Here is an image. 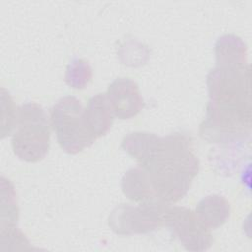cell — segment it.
Wrapping results in <instances>:
<instances>
[{"label": "cell", "mask_w": 252, "mask_h": 252, "mask_svg": "<svg viewBox=\"0 0 252 252\" xmlns=\"http://www.w3.org/2000/svg\"><path fill=\"white\" fill-rule=\"evenodd\" d=\"M19 209L17 205L16 192L10 180L1 177V223L2 229L17 226Z\"/></svg>", "instance_id": "obj_12"}, {"label": "cell", "mask_w": 252, "mask_h": 252, "mask_svg": "<svg viewBox=\"0 0 252 252\" xmlns=\"http://www.w3.org/2000/svg\"><path fill=\"white\" fill-rule=\"evenodd\" d=\"M50 120L60 148L68 154H78L95 141L87 129L84 108L76 96L57 100L50 110Z\"/></svg>", "instance_id": "obj_4"}, {"label": "cell", "mask_w": 252, "mask_h": 252, "mask_svg": "<svg viewBox=\"0 0 252 252\" xmlns=\"http://www.w3.org/2000/svg\"><path fill=\"white\" fill-rule=\"evenodd\" d=\"M217 66L247 65V49L242 39L233 34L220 36L215 44Z\"/></svg>", "instance_id": "obj_10"}, {"label": "cell", "mask_w": 252, "mask_h": 252, "mask_svg": "<svg viewBox=\"0 0 252 252\" xmlns=\"http://www.w3.org/2000/svg\"><path fill=\"white\" fill-rule=\"evenodd\" d=\"M1 250L32 249L29 240L18 226L1 230Z\"/></svg>", "instance_id": "obj_15"}, {"label": "cell", "mask_w": 252, "mask_h": 252, "mask_svg": "<svg viewBox=\"0 0 252 252\" xmlns=\"http://www.w3.org/2000/svg\"><path fill=\"white\" fill-rule=\"evenodd\" d=\"M167 204L162 214V225L188 251L201 252L209 249L213 243L210 229L200 220L192 210Z\"/></svg>", "instance_id": "obj_6"}, {"label": "cell", "mask_w": 252, "mask_h": 252, "mask_svg": "<svg viewBox=\"0 0 252 252\" xmlns=\"http://www.w3.org/2000/svg\"><path fill=\"white\" fill-rule=\"evenodd\" d=\"M195 213L209 229H215L221 226L229 218L230 205L220 195H210L198 203Z\"/></svg>", "instance_id": "obj_9"}, {"label": "cell", "mask_w": 252, "mask_h": 252, "mask_svg": "<svg viewBox=\"0 0 252 252\" xmlns=\"http://www.w3.org/2000/svg\"><path fill=\"white\" fill-rule=\"evenodd\" d=\"M113 112L105 94H97L89 99L84 108V120L89 133L96 140L105 135L113 122Z\"/></svg>", "instance_id": "obj_8"}, {"label": "cell", "mask_w": 252, "mask_h": 252, "mask_svg": "<svg viewBox=\"0 0 252 252\" xmlns=\"http://www.w3.org/2000/svg\"><path fill=\"white\" fill-rule=\"evenodd\" d=\"M1 138L4 139L11 135L15 129L19 108L15 105L11 94L4 88H1Z\"/></svg>", "instance_id": "obj_14"}, {"label": "cell", "mask_w": 252, "mask_h": 252, "mask_svg": "<svg viewBox=\"0 0 252 252\" xmlns=\"http://www.w3.org/2000/svg\"><path fill=\"white\" fill-rule=\"evenodd\" d=\"M106 97L115 117L129 119L144 107V99L136 82L129 78H117L109 86Z\"/></svg>", "instance_id": "obj_7"}, {"label": "cell", "mask_w": 252, "mask_h": 252, "mask_svg": "<svg viewBox=\"0 0 252 252\" xmlns=\"http://www.w3.org/2000/svg\"><path fill=\"white\" fill-rule=\"evenodd\" d=\"M50 144V129L44 109L35 102L18 108L12 136L14 154L27 162H37L45 158Z\"/></svg>", "instance_id": "obj_3"}, {"label": "cell", "mask_w": 252, "mask_h": 252, "mask_svg": "<svg viewBox=\"0 0 252 252\" xmlns=\"http://www.w3.org/2000/svg\"><path fill=\"white\" fill-rule=\"evenodd\" d=\"M166 205L158 199L142 202L137 207L121 204L111 211L108 225L119 235L149 233L162 226V214Z\"/></svg>", "instance_id": "obj_5"}, {"label": "cell", "mask_w": 252, "mask_h": 252, "mask_svg": "<svg viewBox=\"0 0 252 252\" xmlns=\"http://www.w3.org/2000/svg\"><path fill=\"white\" fill-rule=\"evenodd\" d=\"M92 79V69L88 62L76 58L67 67L65 81L74 89H83Z\"/></svg>", "instance_id": "obj_13"}, {"label": "cell", "mask_w": 252, "mask_h": 252, "mask_svg": "<svg viewBox=\"0 0 252 252\" xmlns=\"http://www.w3.org/2000/svg\"><path fill=\"white\" fill-rule=\"evenodd\" d=\"M121 188L124 195L134 202L142 203L156 199L149 178L140 166L125 172L121 180Z\"/></svg>", "instance_id": "obj_11"}, {"label": "cell", "mask_w": 252, "mask_h": 252, "mask_svg": "<svg viewBox=\"0 0 252 252\" xmlns=\"http://www.w3.org/2000/svg\"><path fill=\"white\" fill-rule=\"evenodd\" d=\"M209 101L200 136L210 143L244 142L251 133L249 65L216 66L207 76Z\"/></svg>", "instance_id": "obj_2"}, {"label": "cell", "mask_w": 252, "mask_h": 252, "mask_svg": "<svg viewBox=\"0 0 252 252\" xmlns=\"http://www.w3.org/2000/svg\"><path fill=\"white\" fill-rule=\"evenodd\" d=\"M121 147L146 172L155 198L167 204L180 201L199 172L192 140L184 133L158 137L134 132L123 138Z\"/></svg>", "instance_id": "obj_1"}]
</instances>
